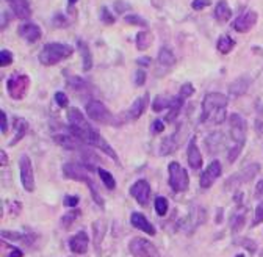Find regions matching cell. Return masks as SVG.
Segmentation results:
<instances>
[{
  "label": "cell",
  "instance_id": "cell-1",
  "mask_svg": "<svg viewBox=\"0 0 263 257\" xmlns=\"http://www.w3.org/2000/svg\"><path fill=\"white\" fill-rule=\"evenodd\" d=\"M68 122H69V132L76 135L83 144L91 148H99L102 152H105L110 158H113L114 163H119L116 152L112 149V146L105 142L102 135L96 130V128L86 121L82 112L76 107H70L68 110Z\"/></svg>",
  "mask_w": 263,
  "mask_h": 257
},
{
  "label": "cell",
  "instance_id": "cell-2",
  "mask_svg": "<svg viewBox=\"0 0 263 257\" xmlns=\"http://www.w3.org/2000/svg\"><path fill=\"white\" fill-rule=\"evenodd\" d=\"M229 104V98L221 92H208L202 100V114L200 121H213L214 124H221L226 120V107Z\"/></svg>",
  "mask_w": 263,
  "mask_h": 257
},
{
  "label": "cell",
  "instance_id": "cell-3",
  "mask_svg": "<svg viewBox=\"0 0 263 257\" xmlns=\"http://www.w3.org/2000/svg\"><path fill=\"white\" fill-rule=\"evenodd\" d=\"M90 171L91 170H88L85 165H78V163H64L63 165V176L66 179H70V180L85 182L91 192L94 202L99 207H104V200L98 190V186H96V182L90 178Z\"/></svg>",
  "mask_w": 263,
  "mask_h": 257
},
{
  "label": "cell",
  "instance_id": "cell-4",
  "mask_svg": "<svg viewBox=\"0 0 263 257\" xmlns=\"http://www.w3.org/2000/svg\"><path fill=\"white\" fill-rule=\"evenodd\" d=\"M74 54V48L63 42H47L41 49L38 60L44 66H55Z\"/></svg>",
  "mask_w": 263,
  "mask_h": 257
},
{
  "label": "cell",
  "instance_id": "cell-5",
  "mask_svg": "<svg viewBox=\"0 0 263 257\" xmlns=\"http://www.w3.org/2000/svg\"><path fill=\"white\" fill-rule=\"evenodd\" d=\"M30 88V77L26 74H13L6 80V91L11 99L14 100H22L26 98Z\"/></svg>",
  "mask_w": 263,
  "mask_h": 257
},
{
  "label": "cell",
  "instance_id": "cell-6",
  "mask_svg": "<svg viewBox=\"0 0 263 257\" xmlns=\"http://www.w3.org/2000/svg\"><path fill=\"white\" fill-rule=\"evenodd\" d=\"M168 172H170V186L172 188V192L184 193L188 190L190 178L185 168H182L177 162H172L168 166Z\"/></svg>",
  "mask_w": 263,
  "mask_h": 257
},
{
  "label": "cell",
  "instance_id": "cell-7",
  "mask_svg": "<svg viewBox=\"0 0 263 257\" xmlns=\"http://www.w3.org/2000/svg\"><path fill=\"white\" fill-rule=\"evenodd\" d=\"M86 114H88V118L91 121H96V122H100V124H116L114 121V116L112 114V112L105 107V105L100 102V100H90L86 104Z\"/></svg>",
  "mask_w": 263,
  "mask_h": 257
},
{
  "label": "cell",
  "instance_id": "cell-8",
  "mask_svg": "<svg viewBox=\"0 0 263 257\" xmlns=\"http://www.w3.org/2000/svg\"><path fill=\"white\" fill-rule=\"evenodd\" d=\"M258 171H260V165H258V163H250V165L244 166L242 171L232 174V176L226 180L224 188L226 190H232V188H235V186L242 185L244 182H250V180H252L257 176Z\"/></svg>",
  "mask_w": 263,
  "mask_h": 257
},
{
  "label": "cell",
  "instance_id": "cell-9",
  "mask_svg": "<svg viewBox=\"0 0 263 257\" xmlns=\"http://www.w3.org/2000/svg\"><path fill=\"white\" fill-rule=\"evenodd\" d=\"M128 251L134 257H160L157 246L152 242L141 237H135L130 240Z\"/></svg>",
  "mask_w": 263,
  "mask_h": 257
},
{
  "label": "cell",
  "instance_id": "cell-10",
  "mask_svg": "<svg viewBox=\"0 0 263 257\" xmlns=\"http://www.w3.org/2000/svg\"><path fill=\"white\" fill-rule=\"evenodd\" d=\"M19 171H20V182L26 192L32 193L34 190V174H33V165L32 160L27 154L20 156L19 158Z\"/></svg>",
  "mask_w": 263,
  "mask_h": 257
},
{
  "label": "cell",
  "instance_id": "cell-11",
  "mask_svg": "<svg viewBox=\"0 0 263 257\" xmlns=\"http://www.w3.org/2000/svg\"><path fill=\"white\" fill-rule=\"evenodd\" d=\"M230 136L236 144H244L246 142V130H248V124L238 113H232L230 118Z\"/></svg>",
  "mask_w": 263,
  "mask_h": 257
},
{
  "label": "cell",
  "instance_id": "cell-12",
  "mask_svg": "<svg viewBox=\"0 0 263 257\" xmlns=\"http://www.w3.org/2000/svg\"><path fill=\"white\" fill-rule=\"evenodd\" d=\"M257 20H258V14L256 13V11L249 10V11H244L243 14H240L234 20L232 27L238 33H248L250 28L257 24Z\"/></svg>",
  "mask_w": 263,
  "mask_h": 257
},
{
  "label": "cell",
  "instance_id": "cell-13",
  "mask_svg": "<svg viewBox=\"0 0 263 257\" xmlns=\"http://www.w3.org/2000/svg\"><path fill=\"white\" fill-rule=\"evenodd\" d=\"M221 171H222V166H221L220 160H213L207 166V170L200 174V188L202 190L210 188V186L214 184V180L221 176Z\"/></svg>",
  "mask_w": 263,
  "mask_h": 257
},
{
  "label": "cell",
  "instance_id": "cell-14",
  "mask_svg": "<svg viewBox=\"0 0 263 257\" xmlns=\"http://www.w3.org/2000/svg\"><path fill=\"white\" fill-rule=\"evenodd\" d=\"M130 194L135 198L140 206H148L150 200V185L148 180L140 179L130 186Z\"/></svg>",
  "mask_w": 263,
  "mask_h": 257
},
{
  "label": "cell",
  "instance_id": "cell-15",
  "mask_svg": "<svg viewBox=\"0 0 263 257\" xmlns=\"http://www.w3.org/2000/svg\"><path fill=\"white\" fill-rule=\"evenodd\" d=\"M88 246H90V237L85 230H80L69 238V250L74 254H86Z\"/></svg>",
  "mask_w": 263,
  "mask_h": 257
},
{
  "label": "cell",
  "instance_id": "cell-16",
  "mask_svg": "<svg viewBox=\"0 0 263 257\" xmlns=\"http://www.w3.org/2000/svg\"><path fill=\"white\" fill-rule=\"evenodd\" d=\"M18 33H19L20 38H24L27 42H30V44L40 41L41 40V34H42L40 26L33 24V22H26V24L19 26Z\"/></svg>",
  "mask_w": 263,
  "mask_h": 257
},
{
  "label": "cell",
  "instance_id": "cell-17",
  "mask_svg": "<svg viewBox=\"0 0 263 257\" xmlns=\"http://www.w3.org/2000/svg\"><path fill=\"white\" fill-rule=\"evenodd\" d=\"M148 105H149V92H144V94L140 96L134 104H132V107L127 112V120H132V121L140 120L142 113L146 112Z\"/></svg>",
  "mask_w": 263,
  "mask_h": 257
},
{
  "label": "cell",
  "instance_id": "cell-18",
  "mask_svg": "<svg viewBox=\"0 0 263 257\" xmlns=\"http://www.w3.org/2000/svg\"><path fill=\"white\" fill-rule=\"evenodd\" d=\"M10 5L11 11L14 13V16L20 20H27L32 18V8L28 0H5Z\"/></svg>",
  "mask_w": 263,
  "mask_h": 257
},
{
  "label": "cell",
  "instance_id": "cell-19",
  "mask_svg": "<svg viewBox=\"0 0 263 257\" xmlns=\"http://www.w3.org/2000/svg\"><path fill=\"white\" fill-rule=\"evenodd\" d=\"M54 142L64 149H69V150L83 149V143L72 134H56V135H54Z\"/></svg>",
  "mask_w": 263,
  "mask_h": 257
},
{
  "label": "cell",
  "instance_id": "cell-20",
  "mask_svg": "<svg viewBox=\"0 0 263 257\" xmlns=\"http://www.w3.org/2000/svg\"><path fill=\"white\" fill-rule=\"evenodd\" d=\"M130 223H132V226H134V228L142 230L144 234H148V236H155V232H157V230H155V228L152 226L150 221L142 214H140V212H134L130 215Z\"/></svg>",
  "mask_w": 263,
  "mask_h": 257
},
{
  "label": "cell",
  "instance_id": "cell-21",
  "mask_svg": "<svg viewBox=\"0 0 263 257\" xmlns=\"http://www.w3.org/2000/svg\"><path fill=\"white\" fill-rule=\"evenodd\" d=\"M188 165L191 170H200L202 166V154L198 148V142L196 138H191L190 140V144H188Z\"/></svg>",
  "mask_w": 263,
  "mask_h": 257
},
{
  "label": "cell",
  "instance_id": "cell-22",
  "mask_svg": "<svg viewBox=\"0 0 263 257\" xmlns=\"http://www.w3.org/2000/svg\"><path fill=\"white\" fill-rule=\"evenodd\" d=\"M249 86H250V78L248 76H242L229 85V94L232 98H240L249 90Z\"/></svg>",
  "mask_w": 263,
  "mask_h": 257
},
{
  "label": "cell",
  "instance_id": "cell-23",
  "mask_svg": "<svg viewBox=\"0 0 263 257\" xmlns=\"http://www.w3.org/2000/svg\"><path fill=\"white\" fill-rule=\"evenodd\" d=\"M224 146V135L221 132H213L206 138V149L208 154H216Z\"/></svg>",
  "mask_w": 263,
  "mask_h": 257
},
{
  "label": "cell",
  "instance_id": "cell-24",
  "mask_svg": "<svg viewBox=\"0 0 263 257\" xmlns=\"http://www.w3.org/2000/svg\"><path fill=\"white\" fill-rule=\"evenodd\" d=\"M77 48H78V52L82 55V62H83V71H91L92 68V55H91V50H90V46L85 42L78 40L77 41Z\"/></svg>",
  "mask_w": 263,
  "mask_h": 257
},
{
  "label": "cell",
  "instance_id": "cell-25",
  "mask_svg": "<svg viewBox=\"0 0 263 257\" xmlns=\"http://www.w3.org/2000/svg\"><path fill=\"white\" fill-rule=\"evenodd\" d=\"M230 18H232V10L229 4H227L226 0H220L216 6H214V19L221 22V24H224V22H227Z\"/></svg>",
  "mask_w": 263,
  "mask_h": 257
},
{
  "label": "cell",
  "instance_id": "cell-26",
  "mask_svg": "<svg viewBox=\"0 0 263 257\" xmlns=\"http://www.w3.org/2000/svg\"><path fill=\"white\" fill-rule=\"evenodd\" d=\"M178 148V134H172L171 136L164 138L162 144H160V156H170L172 152H176Z\"/></svg>",
  "mask_w": 263,
  "mask_h": 257
},
{
  "label": "cell",
  "instance_id": "cell-27",
  "mask_svg": "<svg viewBox=\"0 0 263 257\" xmlns=\"http://www.w3.org/2000/svg\"><path fill=\"white\" fill-rule=\"evenodd\" d=\"M14 138L10 142V146H14L18 144L20 140L24 138V135L27 134L28 130V122L24 120V118H14Z\"/></svg>",
  "mask_w": 263,
  "mask_h": 257
},
{
  "label": "cell",
  "instance_id": "cell-28",
  "mask_svg": "<svg viewBox=\"0 0 263 257\" xmlns=\"http://www.w3.org/2000/svg\"><path fill=\"white\" fill-rule=\"evenodd\" d=\"M184 98H180V96H177V98H172L171 99V105H170V112H168V114L164 116V121L166 122H172L177 116H178V113H180V110H182V107H184Z\"/></svg>",
  "mask_w": 263,
  "mask_h": 257
},
{
  "label": "cell",
  "instance_id": "cell-29",
  "mask_svg": "<svg viewBox=\"0 0 263 257\" xmlns=\"http://www.w3.org/2000/svg\"><path fill=\"white\" fill-rule=\"evenodd\" d=\"M154 42V34L146 28L136 34V49L138 50H148Z\"/></svg>",
  "mask_w": 263,
  "mask_h": 257
},
{
  "label": "cell",
  "instance_id": "cell-30",
  "mask_svg": "<svg viewBox=\"0 0 263 257\" xmlns=\"http://www.w3.org/2000/svg\"><path fill=\"white\" fill-rule=\"evenodd\" d=\"M244 221H246V208H238L236 212L232 215L230 218V229L234 234L240 232L244 226Z\"/></svg>",
  "mask_w": 263,
  "mask_h": 257
},
{
  "label": "cell",
  "instance_id": "cell-31",
  "mask_svg": "<svg viewBox=\"0 0 263 257\" xmlns=\"http://www.w3.org/2000/svg\"><path fill=\"white\" fill-rule=\"evenodd\" d=\"M234 48H235V40H232L229 34H222V36H220L216 41V49L222 55L230 54L234 50Z\"/></svg>",
  "mask_w": 263,
  "mask_h": 257
},
{
  "label": "cell",
  "instance_id": "cell-32",
  "mask_svg": "<svg viewBox=\"0 0 263 257\" xmlns=\"http://www.w3.org/2000/svg\"><path fill=\"white\" fill-rule=\"evenodd\" d=\"M92 234H94V244H96V248H100V243L105 237V234H106V226L104 223V220H98L96 223L92 224Z\"/></svg>",
  "mask_w": 263,
  "mask_h": 257
},
{
  "label": "cell",
  "instance_id": "cell-33",
  "mask_svg": "<svg viewBox=\"0 0 263 257\" xmlns=\"http://www.w3.org/2000/svg\"><path fill=\"white\" fill-rule=\"evenodd\" d=\"M66 85H68L70 90H74L76 92H86V91L90 90L88 82L83 80L82 77H77V76L69 77L68 82H66Z\"/></svg>",
  "mask_w": 263,
  "mask_h": 257
},
{
  "label": "cell",
  "instance_id": "cell-34",
  "mask_svg": "<svg viewBox=\"0 0 263 257\" xmlns=\"http://www.w3.org/2000/svg\"><path fill=\"white\" fill-rule=\"evenodd\" d=\"M2 237L8 240H14V242H22L26 244L33 243V236L30 234H19V232H11V230H2Z\"/></svg>",
  "mask_w": 263,
  "mask_h": 257
},
{
  "label": "cell",
  "instance_id": "cell-35",
  "mask_svg": "<svg viewBox=\"0 0 263 257\" xmlns=\"http://www.w3.org/2000/svg\"><path fill=\"white\" fill-rule=\"evenodd\" d=\"M158 63L162 66H166V68H171L176 64V56L172 54V50H170L168 48H162L160 52H158Z\"/></svg>",
  "mask_w": 263,
  "mask_h": 257
},
{
  "label": "cell",
  "instance_id": "cell-36",
  "mask_svg": "<svg viewBox=\"0 0 263 257\" xmlns=\"http://www.w3.org/2000/svg\"><path fill=\"white\" fill-rule=\"evenodd\" d=\"M98 174H99V178L102 179L104 185L106 186L108 190H114V186H116V180L112 176V172L110 171H106L104 168H98Z\"/></svg>",
  "mask_w": 263,
  "mask_h": 257
},
{
  "label": "cell",
  "instance_id": "cell-37",
  "mask_svg": "<svg viewBox=\"0 0 263 257\" xmlns=\"http://www.w3.org/2000/svg\"><path fill=\"white\" fill-rule=\"evenodd\" d=\"M80 215H82V212H80V210H77V208L69 210V212L64 214L63 218H62V226H63L64 229H69L70 226L74 224V221H76Z\"/></svg>",
  "mask_w": 263,
  "mask_h": 257
},
{
  "label": "cell",
  "instance_id": "cell-38",
  "mask_svg": "<svg viewBox=\"0 0 263 257\" xmlns=\"http://www.w3.org/2000/svg\"><path fill=\"white\" fill-rule=\"evenodd\" d=\"M168 207H170V204L164 196L155 198V212H157L158 216H164L166 214H168Z\"/></svg>",
  "mask_w": 263,
  "mask_h": 257
},
{
  "label": "cell",
  "instance_id": "cell-39",
  "mask_svg": "<svg viewBox=\"0 0 263 257\" xmlns=\"http://www.w3.org/2000/svg\"><path fill=\"white\" fill-rule=\"evenodd\" d=\"M171 99H172V98L158 96L157 99L154 100V104H152V110H154V112H162V110H164V108H170Z\"/></svg>",
  "mask_w": 263,
  "mask_h": 257
},
{
  "label": "cell",
  "instance_id": "cell-40",
  "mask_svg": "<svg viewBox=\"0 0 263 257\" xmlns=\"http://www.w3.org/2000/svg\"><path fill=\"white\" fill-rule=\"evenodd\" d=\"M124 20L127 22L128 26H140L142 28H148V20L146 19H142L141 16L138 14H127L124 18Z\"/></svg>",
  "mask_w": 263,
  "mask_h": 257
},
{
  "label": "cell",
  "instance_id": "cell-41",
  "mask_svg": "<svg viewBox=\"0 0 263 257\" xmlns=\"http://www.w3.org/2000/svg\"><path fill=\"white\" fill-rule=\"evenodd\" d=\"M100 20L104 22L105 26H113L114 24V16L112 14V11L106 6L100 8Z\"/></svg>",
  "mask_w": 263,
  "mask_h": 257
},
{
  "label": "cell",
  "instance_id": "cell-42",
  "mask_svg": "<svg viewBox=\"0 0 263 257\" xmlns=\"http://www.w3.org/2000/svg\"><path fill=\"white\" fill-rule=\"evenodd\" d=\"M11 63H13V52L8 49H2V52H0V66L6 68Z\"/></svg>",
  "mask_w": 263,
  "mask_h": 257
},
{
  "label": "cell",
  "instance_id": "cell-43",
  "mask_svg": "<svg viewBox=\"0 0 263 257\" xmlns=\"http://www.w3.org/2000/svg\"><path fill=\"white\" fill-rule=\"evenodd\" d=\"M194 94V86L190 84V82H186V84H184L180 86V91H178V96L184 98V99H188Z\"/></svg>",
  "mask_w": 263,
  "mask_h": 257
},
{
  "label": "cell",
  "instance_id": "cell-44",
  "mask_svg": "<svg viewBox=\"0 0 263 257\" xmlns=\"http://www.w3.org/2000/svg\"><path fill=\"white\" fill-rule=\"evenodd\" d=\"M55 102L58 104V107L64 108V107H68L69 99H68V96L64 94L63 91H56V92H55Z\"/></svg>",
  "mask_w": 263,
  "mask_h": 257
},
{
  "label": "cell",
  "instance_id": "cell-45",
  "mask_svg": "<svg viewBox=\"0 0 263 257\" xmlns=\"http://www.w3.org/2000/svg\"><path fill=\"white\" fill-rule=\"evenodd\" d=\"M146 78H148V74H146L144 69H138V71L135 72V85L142 86L146 84Z\"/></svg>",
  "mask_w": 263,
  "mask_h": 257
},
{
  "label": "cell",
  "instance_id": "cell-46",
  "mask_svg": "<svg viewBox=\"0 0 263 257\" xmlns=\"http://www.w3.org/2000/svg\"><path fill=\"white\" fill-rule=\"evenodd\" d=\"M242 149H243V144H235V146L229 150V154H227V158H229L230 163H234V162L238 158V156H240V152H242Z\"/></svg>",
  "mask_w": 263,
  "mask_h": 257
},
{
  "label": "cell",
  "instance_id": "cell-47",
  "mask_svg": "<svg viewBox=\"0 0 263 257\" xmlns=\"http://www.w3.org/2000/svg\"><path fill=\"white\" fill-rule=\"evenodd\" d=\"M263 223V201L257 206V208H256V216H254V223H252V226L256 228V226H258V224H262Z\"/></svg>",
  "mask_w": 263,
  "mask_h": 257
},
{
  "label": "cell",
  "instance_id": "cell-48",
  "mask_svg": "<svg viewBox=\"0 0 263 257\" xmlns=\"http://www.w3.org/2000/svg\"><path fill=\"white\" fill-rule=\"evenodd\" d=\"M210 5H212V0H193V2H191V8L196 11H200Z\"/></svg>",
  "mask_w": 263,
  "mask_h": 257
},
{
  "label": "cell",
  "instance_id": "cell-49",
  "mask_svg": "<svg viewBox=\"0 0 263 257\" xmlns=\"http://www.w3.org/2000/svg\"><path fill=\"white\" fill-rule=\"evenodd\" d=\"M240 244L242 246H244L249 252H256L257 251V244H256V242L254 240H250V238H243L242 242H240Z\"/></svg>",
  "mask_w": 263,
  "mask_h": 257
},
{
  "label": "cell",
  "instance_id": "cell-50",
  "mask_svg": "<svg viewBox=\"0 0 263 257\" xmlns=\"http://www.w3.org/2000/svg\"><path fill=\"white\" fill-rule=\"evenodd\" d=\"M164 130V122L160 120H155L150 126V132L152 134H162Z\"/></svg>",
  "mask_w": 263,
  "mask_h": 257
},
{
  "label": "cell",
  "instance_id": "cell-51",
  "mask_svg": "<svg viewBox=\"0 0 263 257\" xmlns=\"http://www.w3.org/2000/svg\"><path fill=\"white\" fill-rule=\"evenodd\" d=\"M78 202H80V198L78 196H69V194L64 198V201H63L64 207H76Z\"/></svg>",
  "mask_w": 263,
  "mask_h": 257
},
{
  "label": "cell",
  "instance_id": "cell-52",
  "mask_svg": "<svg viewBox=\"0 0 263 257\" xmlns=\"http://www.w3.org/2000/svg\"><path fill=\"white\" fill-rule=\"evenodd\" d=\"M69 24V22H68V19L63 16V14H55V18H54V26L55 27H66Z\"/></svg>",
  "mask_w": 263,
  "mask_h": 257
},
{
  "label": "cell",
  "instance_id": "cell-53",
  "mask_svg": "<svg viewBox=\"0 0 263 257\" xmlns=\"http://www.w3.org/2000/svg\"><path fill=\"white\" fill-rule=\"evenodd\" d=\"M0 118H2V122H0V130H2L4 135H6V132H8V120H6V113L4 110H0Z\"/></svg>",
  "mask_w": 263,
  "mask_h": 257
},
{
  "label": "cell",
  "instance_id": "cell-54",
  "mask_svg": "<svg viewBox=\"0 0 263 257\" xmlns=\"http://www.w3.org/2000/svg\"><path fill=\"white\" fill-rule=\"evenodd\" d=\"M114 8H116V13H124L126 10H130V5L128 4H126V2H122V0H116L114 2Z\"/></svg>",
  "mask_w": 263,
  "mask_h": 257
},
{
  "label": "cell",
  "instance_id": "cell-55",
  "mask_svg": "<svg viewBox=\"0 0 263 257\" xmlns=\"http://www.w3.org/2000/svg\"><path fill=\"white\" fill-rule=\"evenodd\" d=\"M6 248L10 250V254H8V257H24V252H22L19 248L10 246V244H6Z\"/></svg>",
  "mask_w": 263,
  "mask_h": 257
},
{
  "label": "cell",
  "instance_id": "cell-56",
  "mask_svg": "<svg viewBox=\"0 0 263 257\" xmlns=\"http://www.w3.org/2000/svg\"><path fill=\"white\" fill-rule=\"evenodd\" d=\"M136 63L140 66H149L150 64V58L149 56H141V58H138V60H136Z\"/></svg>",
  "mask_w": 263,
  "mask_h": 257
},
{
  "label": "cell",
  "instance_id": "cell-57",
  "mask_svg": "<svg viewBox=\"0 0 263 257\" xmlns=\"http://www.w3.org/2000/svg\"><path fill=\"white\" fill-rule=\"evenodd\" d=\"M263 194V179L257 182V186H256V198H260Z\"/></svg>",
  "mask_w": 263,
  "mask_h": 257
},
{
  "label": "cell",
  "instance_id": "cell-58",
  "mask_svg": "<svg viewBox=\"0 0 263 257\" xmlns=\"http://www.w3.org/2000/svg\"><path fill=\"white\" fill-rule=\"evenodd\" d=\"M0 156H2V165H5V163L8 162V157L5 156V150H0Z\"/></svg>",
  "mask_w": 263,
  "mask_h": 257
},
{
  "label": "cell",
  "instance_id": "cell-59",
  "mask_svg": "<svg viewBox=\"0 0 263 257\" xmlns=\"http://www.w3.org/2000/svg\"><path fill=\"white\" fill-rule=\"evenodd\" d=\"M222 221V208L218 210V216H216V223H221Z\"/></svg>",
  "mask_w": 263,
  "mask_h": 257
},
{
  "label": "cell",
  "instance_id": "cell-60",
  "mask_svg": "<svg viewBox=\"0 0 263 257\" xmlns=\"http://www.w3.org/2000/svg\"><path fill=\"white\" fill-rule=\"evenodd\" d=\"M68 2H69V6H72L74 4H77V2H78V0H68Z\"/></svg>",
  "mask_w": 263,
  "mask_h": 257
},
{
  "label": "cell",
  "instance_id": "cell-61",
  "mask_svg": "<svg viewBox=\"0 0 263 257\" xmlns=\"http://www.w3.org/2000/svg\"><path fill=\"white\" fill-rule=\"evenodd\" d=\"M235 257H244V254H236Z\"/></svg>",
  "mask_w": 263,
  "mask_h": 257
}]
</instances>
